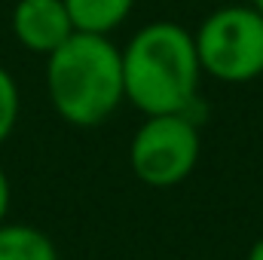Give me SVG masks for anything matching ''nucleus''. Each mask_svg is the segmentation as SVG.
Instances as JSON below:
<instances>
[{"label": "nucleus", "instance_id": "f257e3e1", "mask_svg": "<svg viewBox=\"0 0 263 260\" xmlns=\"http://www.w3.org/2000/svg\"><path fill=\"white\" fill-rule=\"evenodd\" d=\"M126 101L144 117L190 114L199 101L196 40L178 22H150L120 49Z\"/></svg>", "mask_w": 263, "mask_h": 260}, {"label": "nucleus", "instance_id": "f03ea898", "mask_svg": "<svg viewBox=\"0 0 263 260\" xmlns=\"http://www.w3.org/2000/svg\"><path fill=\"white\" fill-rule=\"evenodd\" d=\"M46 95L67 126H101L126 101L120 46L110 37L73 31L46 55Z\"/></svg>", "mask_w": 263, "mask_h": 260}, {"label": "nucleus", "instance_id": "7ed1b4c3", "mask_svg": "<svg viewBox=\"0 0 263 260\" xmlns=\"http://www.w3.org/2000/svg\"><path fill=\"white\" fill-rule=\"evenodd\" d=\"M202 73L217 83H254L263 77V15L248 3H230L202 18L193 34Z\"/></svg>", "mask_w": 263, "mask_h": 260}, {"label": "nucleus", "instance_id": "20e7f679", "mask_svg": "<svg viewBox=\"0 0 263 260\" xmlns=\"http://www.w3.org/2000/svg\"><path fill=\"white\" fill-rule=\"evenodd\" d=\"M202 138L199 123L187 114H159L144 117L132 135L129 165L132 175L156 190L184 184L199 165Z\"/></svg>", "mask_w": 263, "mask_h": 260}, {"label": "nucleus", "instance_id": "39448f33", "mask_svg": "<svg viewBox=\"0 0 263 260\" xmlns=\"http://www.w3.org/2000/svg\"><path fill=\"white\" fill-rule=\"evenodd\" d=\"M12 37L34 55L55 52L73 34L65 0H18L9 15Z\"/></svg>", "mask_w": 263, "mask_h": 260}, {"label": "nucleus", "instance_id": "423d86ee", "mask_svg": "<svg viewBox=\"0 0 263 260\" xmlns=\"http://www.w3.org/2000/svg\"><path fill=\"white\" fill-rule=\"evenodd\" d=\"M73 31L110 37L135 9V0H65Z\"/></svg>", "mask_w": 263, "mask_h": 260}, {"label": "nucleus", "instance_id": "0eeeda50", "mask_svg": "<svg viewBox=\"0 0 263 260\" xmlns=\"http://www.w3.org/2000/svg\"><path fill=\"white\" fill-rule=\"evenodd\" d=\"M0 260H59L55 242L31 224H0Z\"/></svg>", "mask_w": 263, "mask_h": 260}, {"label": "nucleus", "instance_id": "6e6552de", "mask_svg": "<svg viewBox=\"0 0 263 260\" xmlns=\"http://www.w3.org/2000/svg\"><path fill=\"white\" fill-rule=\"evenodd\" d=\"M18 114H22V92H18V83L15 77L0 65V144L15 132L18 123Z\"/></svg>", "mask_w": 263, "mask_h": 260}, {"label": "nucleus", "instance_id": "1a4fd4ad", "mask_svg": "<svg viewBox=\"0 0 263 260\" xmlns=\"http://www.w3.org/2000/svg\"><path fill=\"white\" fill-rule=\"evenodd\" d=\"M9 205H12V187H9V178H6V172L0 165V224L9 214Z\"/></svg>", "mask_w": 263, "mask_h": 260}, {"label": "nucleus", "instance_id": "9d476101", "mask_svg": "<svg viewBox=\"0 0 263 260\" xmlns=\"http://www.w3.org/2000/svg\"><path fill=\"white\" fill-rule=\"evenodd\" d=\"M248 260H263V236L251 245V251H248Z\"/></svg>", "mask_w": 263, "mask_h": 260}, {"label": "nucleus", "instance_id": "9b49d317", "mask_svg": "<svg viewBox=\"0 0 263 260\" xmlns=\"http://www.w3.org/2000/svg\"><path fill=\"white\" fill-rule=\"evenodd\" d=\"M251 6H254V9H257V12L263 15V0H251Z\"/></svg>", "mask_w": 263, "mask_h": 260}]
</instances>
